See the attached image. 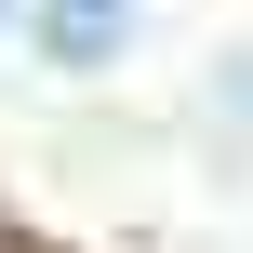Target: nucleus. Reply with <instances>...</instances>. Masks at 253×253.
<instances>
[{"label": "nucleus", "instance_id": "nucleus-1", "mask_svg": "<svg viewBox=\"0 0 253 253\" xmlns=\"http://www.w3.org/2000/svg\"><path fill=\"white\" fill-rule=\"evenodd\" d=\"M133 40V0H40V53L53 67H107Z\"/></svg>", "mask_w": 253, "mask_h": 253}]
</instances>
